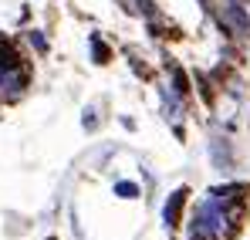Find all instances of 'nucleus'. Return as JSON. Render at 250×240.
Wrapping results in <instances>:
<instances>
[{
    "label": "nucleus",
    "mask_w": 250,
    "mask_h": 240,
    "mask_svg": "<svg viewBox=\"0 0 250 240\" xmlns=\"http://www.w3.org/2000/svg\"><path fill=\"white\" fill-rule=\"evenodd\" d=\"M233 217H227L223 210V193L216 190L196 213V223H193V240H223L237 223H230Z\"/></svg>",
    "instance_id": "f257e3e1"
},
{
    "label": "nucleus",
    "mask_w": 250,
    "mask_h": 240,
    "mask_svg": "<svg viewBox=\"0 0 250 240\" xmlns=\"http://www.w3.org/2000/svg\"><path fill=\"white\" fill-rule=\"evenodd\" d=\"M216 17H220V24H223L230 34H237V38H250V14L237 3V0H220Z\"/></svg>",
    "instance_id": "f03ea898"
},
{
    "label": "nucleus",
    "mask_w": 250,
    "mask_h": 240,
    "mask_svg": "<svg viewBox=\"0 0 250 240\" xmlns=\"http://www.w3.org/2000/svg\"><path fill=\"white\" fill-rule=\"evenodd\" d=\"M183 203H186V190H176V193L169 196L166 210H163V220H166V227H176V223H179V210H183Z\"/></svg>",
    "instance_id": "7ed1b4c3"
},
{
    "label": "nucleus",
    "mask_w": 250,
    "mask_h": 240,
    "mask_svg": "<svg viewBox=\"0 0 250 240\" xmlns=\"http://www.w3.org/2000/svg\"><path fill=\"white\" fill-rule=\"evenodd\" d=\"M115 196H122V200H135V196H139V186H135V183H115Z\"/></svg>",
    "instance_id": "20e7f679"
},
{
    "label": "nucleus",
    "mask_w": 250,
    "mask_h": 240,
    "mask_svg": "<svg viewBox=\"0 0 250 240\" xmlns=\"http://www.w3.org/2000/svg\"><path fill=\"white\" fill-rule=\"evenodd\" d=\"M91 51H95V61H98V65H105V61H108V47H105L98 38H91Z\"/></svg>",
    "instance_id": "39448f33"
},
{
    "label": "nucleus",
    "mask_w": 250,
    "mask_h": 240,
    "mask_svg": "<svg viewBox=\"0 0 250 240\" xmlns=\"http://www.w3.org/2000/svg\"><path fill=\"white\" fill-rule=\"evenodd\" d=\"M82 125L88 129V132H91V129L98 125V119H95V109H84V119H82Z\"/></svg>",
    "instance_id": "423d86ee"
},
{
    "label": "nucleus",
    "mask_w": 250,
    "mask_h": 240,
    "mask_svg": "<svg viewBox=\"0 0 250 240\" xmlns=\"http://www.w3.org/2000/svg\"><path fill=\"white\" fill-rule=\"evenodd\" d=\"M31 44H34V47H38L41 54H44V51H47V41L41 38V31H31Z\"/></svg>",
    "instance_id": "0eeeda50"
}]
</instances>
